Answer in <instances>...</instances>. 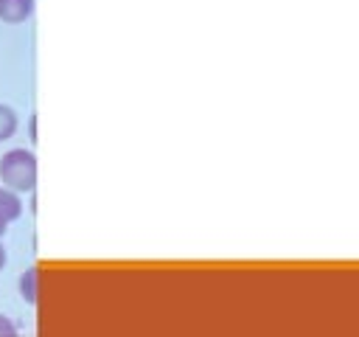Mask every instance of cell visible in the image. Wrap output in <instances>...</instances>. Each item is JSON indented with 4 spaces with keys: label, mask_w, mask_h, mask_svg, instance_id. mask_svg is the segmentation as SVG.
<instances>
[{
    "label": "cell",
    "mask_w": 359,
    "mask_h": 337,
    "mask_svg": "<svg viewBox=\"0 0 359 337\" xmlns=\"http://www.w3.org/2000/svg\"><path fill=\"white\" fill-rule=\"evenodd\" d=\"M0 180L3 185L25 194L36 188L39 180V166H36V154L28 149H8L0 157Z\"/></svg>",
    "instance_id": "1"
},
{
    "label": "cell",
    "mask_w": 359,
    "mask_h": 337,
    "mask_svg": "<svg viewBox=\"0 0 359 337\" xmlns=\"http://www.w3.org/2000/svg\"><path fill=\"white\" fill-rule=\"evenodd\" d=\"M34 14V0H0V20L8 25H20Z\"/></svg>",
    "instance_id": "2"
},
{
    "label": "cell",
    "mask_w": 359,
    "mask_h": 337,
    "mask_svg": "<svg viewBox=\"0 0 359 337\" xmlns=\"http://www.w3.org/2000/svg\"><path fill=\"white\" fill-rule=\"evenodd\" d=\"M0 213L8 219V222H17L22 216V199H20V191L8 188V185H0Z\"/></svg>",
    "instance_id": "3"
},
{
    "label": "cell",
    "mask_w": 359,
    "mask_h": 337,
    "mask_svg": "<svg viewBox=\"0 0 359 337\" xmlns=\"http://www.w3.org/2000/svg\"><path fill=\"white\" fill-rule=\"evenodd\" d=\"M20 295L28 300V303H36L39 300V272L36 267H28L22 275H20Z\"/></svg>",
    "instance_id": "4"
},
{
    "label": "cell",
    "mask_w": 359,
    "mask_h": 337,
    "mask_svg": "<svg viewBox=\"0 0 359 337\" xmlns=\"http://www.w3.org/2000/svg\"><path fill=\"white\" fill-rule=\"evenodd\" d=\"M17 126H20L17 112H14L8 104H0V143L8 140V138L17 132Z\"/></svg>",
    "instance_id": "5"
},
{
    "label": "cell",
    "mask_w": 359,
    "mask_h": 337,
    "mask_svg": "<svg viewBox=\"0 0 359 337\" xmlns=\"http://www.w3.org/2000/svg\"><path fill=\"white\" fill-rule=\"evenodd\" d=\"M0 337H17V326H14V320H8L6 315H0Z\"/></svg>",
    "instance_id": "6"
},
{
    "label": "cell",
    "mask_w": 359,
    "mask_h": 337,
    "mask_svg": "<svg viewBox=\"0 0 359 337\" xmlns=\"http://www.w3.org/2000/svg\"><path fill=\"white\" fill-rule=\"evenodd\" d=\"M6 227H8V219H6V216H3V213H0V236H3V233H6Z\"/></svg>",
    "instance_id": "7"
},
{
    "label": "cell",
    "mask_w": 359,
    "mask_h": 337,
    "mask_svg": "<svg viewBox=\"0 0 359 337\" xmlns=\"http://www.w3.org/2000/svg\"><path fill=\"white\" fill-rule=\"evenodd\" d=\"M6 267V247H3V242H0V270Z\"/></svg>",
    "instance_id": "8"
}]
</instances>
